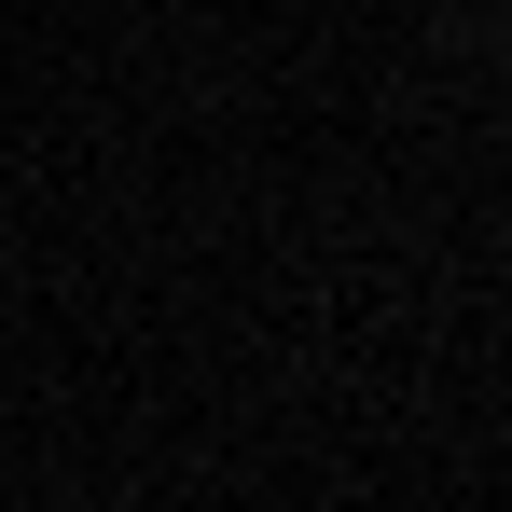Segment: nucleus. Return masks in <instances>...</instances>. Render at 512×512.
<instances>
[]
</instances>
